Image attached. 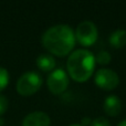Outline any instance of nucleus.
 I'll list each match as a JSON object with an SVG mask.
<instances>
[{
  "label": "nucleus",
  "mask_w": 126,
  "mask_h": 126,
  "mask_svg": "<svg viewBox=\"0 0 126 126\" xmlns=\"http://www.w3.org/2000/svg\"><path fill=\"white\" fill-rule=\"evenodd\" d=\"M98 31L92 21H83L75 29V40L83 47H91L97 40Z\"/></svg>",
  "instance_id": "4"
},
{
  "label": "nucleus",
  "mask_w": 126,
  "mask_h": 126,
  "mask_svg": "<svg viewBox=\"0 0 126 126\" xmlns=\"http://www.w3.org/2000/svg\"><path fill=\"white\" fill-rule=\"evenodd\" d=\"M91 123H92V120L89 118V117H84L82 120V125L83 126H89V125H91Z\"/></svg>",
  "instance_id": "15"
},
{
  "label": "nucleus",
  "mask_w": 126,
  "mask_h": 126,
  "mask_svg": "<svg viewBox=\"0 0 126 126\" xmlns=\"http://www.w3.org/2000/svg\"><path fill=\"white\" fill-rule=\"evenodd\" d=\"M112 57L107 51H100L97 53V55L95 57V62L98 63L101 65H106L111 62Z\"/></svg>",
  "instance_id": "11"
},
{
  "label": "nucleus",
  "mask_w": 126,
  "mask_h": 126,
  "mask_svg": "<svg viewBox=\"0 0 126 126\" xmlns=\"http://www.w3.org/2000/svg\"><path fill=\"white\" fill-rule=\"evenodd\" d=\"M90 126H111V123L106 120L105 117H97L92 121Z\"/></svg>",
  "instance_id": "13"
},
{
  "label": "nucleus",
  "mask_w": 126,
  "mask_h": 126,
  "mask_svg": "<svg viewBox=\"0 0 126 126\" xmlns=\"http://www.w3.org/2000/svg\"><path fill=\"white\" fill-rule=\"evenodd\" d=\"M95 57L85 49L75 50L69 55L66 69L75 82H86L92 76L95 67Z\"/></svg>",
  "instance_id": "2"
},
{
  "label": "nucleus",
  "mask_w": 126,
  "mask_h": 126,
  "mask_svg": "<svg viewBox=\"0 0 126 126\" xmlns=\"http://www.w3.org/2000/svg\"><path fill=\"white\" fill-rule=\"evenodd\" d=\"M103 109H104V112L109 116L115 117L122 111V102H121L118 96L110 95L105 98L104 104H103Z\"/></svg>",
  "instance_id": "8"
},
{
  "label": "nucleus",
  "mask_w": 126,
  "mask_h": 126,
  "mask_svg": "<svg viewBox=\"0 0 126 126\" xmlns=\"http://www.w3.org/2000/svg\"><path fill=\"white\" fill-rule=\"evenodd\" d=\"M9 78H10L9 72L7 71L4 67L0 66V91H2V90H3L4 87L8 85Z\"/></svg>",
  "instance_id": "12"
},
{
  "label": "nucleus",
  "mask_w": 126,
  "mask_h": 126,
  "mask_svg": "<svg viewBox=\"0 0 126 126\" xmlns=\"http://www.w3.org/2000/svg\"><path fill=\"white\" fill-rule=\"evenodd\" d=\"M8 105H9L8 98H7L4 95H0V116L7 111Z\"/></svg>",
  "instance_id": "14"
},
{
  "label": "nucleus",
  "mask_w": 126,
  "mask_h": 126,
  "mask_svg": "<svg viewBox=\"0 0 126 126\" xmlns=\"http://www.w3.org/2000/svg\"><path fill=\"white\" fill-rule=\"evenodd\" d=\"M117 126H126V120L122 121L121 123H118V125H117Z\"/></svg>",
  "instance_id": "16"
},
{
  "label": "nucleus",
  "mask_w": 126,
  "mask_h": 126,
  "mask_svg": "<svg viewBox=\"0 0 126 126\" xmlns=\"http://www.w3.org/2000/svg\"><path fill=\"white\" fill-rule=\"evenodd\" d=\"M69 126H83L82 124H71V125H69Z\"/></svg>",
  "instance_id": "18"
},
{
  "label": "nucleus",
  "mask_w": 126,
  "mask_h": 126,
  "mask_svg": "<svg viewBox=\"0 0 126 126\" xmlns=\"http://www.w3.org/2000/svg\"><path fill=\"white\" fill-rule=\"evenodd\" d=\"M51 120L44 112H32L22 121V126H50Z\"/></svg>",
  "instance_id": "7"
},
{
  "label": "nucleus",
  "mask_w": 126,
  "mask_h": 126,
  "mask_svg": "<svg viewBox=\"0 0 126 126\" xmlns=\"http://www.w3.org/2000/svg\"><path fill=\"white\" fill-rule=\"evenodd\" d=\"M3 122H4V121H3V118H2L1 116H0V126H2V125H3Z\"/></svg>",
  "instance_id": "17"
},
{
  "label": "nucleus",
  "mask_w": 126,
  "mask_h": 126,
  "mask_svg": "<svg viewBox=\"0 0 126 126\" xmlns=\"http://www.w3.org/2000/svg\"><path fill=\"white\" fill-rule=\"evenodd\" d=\"M94 81L100 89L105 90V91H112V90L116 89L117 85L120 84V78H118L117 73L110 69L98 70L95 74Z\"/></svg>",
  "instance_id": "6"
},
{
  "label": "nucleus",
  "mask_w": 126,
  "mask_h": 126,
  "mask_svg": "<svg viewBox=\"0 0 126 126\" xmlns=\"http://www.w3.org/2000/svg\"><path fill=\"white\" fill-rule=\"evenodd\" d=\"M42 44L50 53L65 57L75 46V33L67 24H57L49 28L42 35Z\"/></svg>",
  "instance_id": "1"
},
{
  "label": "nucleus",
  "mask_w": 126,
  "mask_h": 126,
  "mask_svg": "<svg viewBox=\"0 0 126 126\" xmlns=\"http://www.w3.org/2000/svg\"><path fill=\"white\" fill-rule=\"evenodd\" d=\"M69 76L63 69L53 70L48 76L47 84L53 94H61L69 86Z\"/></svg>",
  "instance_id": "5"
},
{
  "label": "nucleus",
  "mask_w": 126,
  "mask_h": 126,
  "mask_svg": "<svg viewBox=\"0 0 126 126\" xmlns=\"http://www.w3.org/2000/svg\"><path fill=\"white\" fill-rule=\"evenodd\" d=\"M42 85V78L38 72L29 71L23 73L17 81V91L23 96H29L39 91Z\"/></svg>",
  "instance_id": "3"
},
{
  "label": "nucleus",
  "mask_w": 126,
  "mask_h": 126,
  "mask_svg": "<svg viewBox=\"0 0 126 126\" xmlns=\"http://www.w3.org/2000/svg\"><path fill=\"white\" fill-rule=\"evenodd\" d=\"M110 44L115 49H120L126 46V31L125 30H116L110 35L109 38Z\"/></svg>",
  "instance_id": "10"
},
{
  "label": "nucleus",
  "mask_w": 126,
  "mask_h": 126,
  "mask_svg": "<svg viewBox=\"0 0 126 126\" xmlns=\"http://www.w3.org/2000/svg\"><path fill=\"white\" fill-rule=\"evenodd\" d=\"M37 65L43 72H52L55 67V60L51 54H40L37 58Z\"/></svg>",
  "instance_id": "9"
}]
</instances>
